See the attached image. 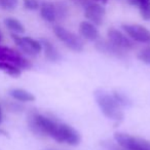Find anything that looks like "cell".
I'll return each instance as SVG.
<instances>
[{
  "label": "cell",
  "instance_id": "obj_21",
  "mask_svg": "<svg viewBox=\"0 0 150 150\" xmlns=\"http://www.w3.org/2000/svg\"><path fill=\"white\" fill-rule=\"evenodd\" d=\"M139 11L142 19L145 21H150V2L143 5V6H140Z\"/></svg>",
  "mask_w": 150,
  "mask_h": 150
},
{
  "label": "cell",
  "instance_id": "obj_11",
  "mask_svg": "<svg viewBox=\"0 0 150 150\" xmlns=\"http://www.w3.org/2000/svg\"><path fill=\"white\" fill-rule=\"evenodd\" d=\"M79 33L82 37L90 41H97L100 37V33L96 25L88 21H83L79 24Z\"/></svg>",
  "mask_w": 150,
  "mask_h": 150
},
{
  "label": "cell",
  "instance_id": "obj_13",
  "mask_svg": "<svg viewBox=\"0 0 150 150\" xmlns=\"http://www.w3.org/2000/svg\"><path fill=\"white\" fill-rule=\"evenodd\" d=\"M40 16L44 21L48 23H54L57 20V13H56V6L54 3L52 2H43L40 4Z\"/></svg>",
  "mask_w": 150,
  "mask_h": 150
},
{
  "label": "cell",
  "instance_id": "obj_25",
  "mask_svg": "<svg viewBox=\"0 0 150 150\" xmlns=\"http://www.w3.org/2000/svg\"><path fill=\"white\" fill-rule=\"evenodd\" d=\"M7 132L6 131H4V129H2L1 127H0V136H4V137H7Z\"/></svg>",
  "mask_w": 150,
  "mask_h": 150
},
{
  "label": "cell",
  "instance_id": "obj_8",
  "mask_svg": "<svg viewBox=\"0 0 150 150\" xmlns=\"http://www.w3.org/2000/svg\"><path fill=\"white\" fill-rule=\"evenodd\" d=\"M123 31L132 40L141 43H150V31L141 25H127L121 26Z\"/></svg>",
  "mask_w": 150,
  "mask_h": 150
},
{
  "label": "cell",
  "instance_id": "obj_18",
  "mask_svg": "<svg viewBox=\"0 0 150 150\" xmlns=\"http://www.w3.org/2000/svg\"><path fill=\"white\" fill-rule=\"evenodd\" d=\"M19 0H0V6L5 11H13L17 7Z\"/></svg>",
  "mask_w": 150,
  "mask_h": 150
},
{
  "label": "cell",
  "instance_id": "obj_12",
  "mask_svg": "<svg viewBox=\"0 0 150 150\" xmlns=\"http://www.w3.org/2000/svg\"><path fill=\"white\" fill-rule=\"evenodd\" d=\"M40 43L42 46V50L44 52V56L50 62H57L61 59V54H59L56 46L47 39H40Z\"/></svg>",
  "mask_w": 150,
  "mask_h": 150
},
{
  "label": "cell",
  "instance_id": "obj_14",
  "mask_svg": "<svg viewBox=\"0 0 150 150\" xmlns=\"http://www.w3.org/2000/svg\"><path fill=\"white\" fill-rule=\"evenodd\" d=\"M9 96L16 101H19L22 103H27V102H34L35 101V96L31 94L28 91L24 90V88H13L9 91Z\"/></svg>",
  "mask_w": 150,
  "mask_h": 150
},
{
  "label": "cell",
  "instance_id": "obj_28",
  "mask_svg": "<svg viewBox=\"0 0 150 150\" xmlns=\"http://www.w3.org/2000/svg\"><path fill=\"white\" fill-rule=\"evenodd\" d=\"M3 39V36H2V33H1V30H0V42L2 41Z\"/></svg>",
  "mask_w": 150,
  "mask_h": 150
},
{
  "label": "cell",
  "instance_id": "obj_20",
  "mask_svg": "<svg viewBox=\"0 0 150 150\" xmlns=\"http://www.w3.org/2000/svg\"><path fill=\"white\" fill-rule=\"evenodd\" d=\"M112 96L114 97V99L116 100V102L118 103V104L120 105V106H127V105L129 104V99H127V97H125L123 94H121V93L114 92V93H113Z\"/></svg>",
  "mask_w": 150,
  "mask_h": 150
},
{
  "label": "cell",
  "instance_id": "obj_10",
  "mask_svg": "<svg viewBox=\"0 0 150 150\" xmlns=\"http://www.w3.org/2000/svg\"><path fill=\"white\" fill-rule=\"evenodd\" d=\"M96 48L99 52H103V54H106L108 56H112L115 58H125V50L118 47L115 44H113L109 40H100L96 43Z\"/></svg>",
  "mask_w": 150,
  "mask_h": 150
},
{
  "label": "cell",
  "instance_id": "obj_4",
  "mask_svg": "<svg viewBox=\"0 0 150 150\" xmlns=\"http://www.w3.org/2000/svg\"><path fill=\"white\" fill-rule=\"evenodd\" d=\"M0 61L11 63L19 67L21 70H27L32 67L31 62L28 61L21 52L4 45H0Z\"/></svg>",
  "mask_w": 150,
  "mask_h": 150
},
{
  "label": "cell",
  "instance_id": "obj_27",
  "mask_svg": "<svg viewBox=\"0 0 150 150\" xmlns=\"http://www.w3.org/2000/svg\"><path fill=\"white\" fill-rule=\"evenodd\" d=\"M2 120H3V113H2V108L0 106V125H1Z\"/></svg>",
  "mask_w": 150,
  "mask_h": 150
},
{
  "label": "cell",
  "instance_id": "obj_16",
  "mask_svg": "<svg viewBox=\"0 0 150 150\" xmlns=\"http://www.w3.org/2000/svg\"><path fill=\"white\" fill-rule=\"evenodd\" d=\"M0 70L8 74L9 76H13V77H19L22 74V70L19 67L15 66L11 63L2 62V61H0Z\"/></svg>",
  "mask_w": 150,
  "mask_h": 150
},
{
  "label": "cell",
  "instance_id": "obj_17",
  "mask_svg": "<svg viewBox=\"0 0 150 150\" xmlns=\"http://www.w3.org/2000/svg\"><path fill=\"white\" fill-rule=\"evenodd\" d=\"M56 6V13H57V20H65L68 16V6L65 2H57L54 4Z\"/></svg>",
  "mask_w": 150,
  "mask_h": 150
},
{
  "label": "cell",
  "instance_id": "obj_6",
  "mask_svg": "<svg viewBox=\"0 0 150 150\" xmlns=\"http://www.w3.org/2000/svg\"><path fill=\"white\" fill-rule=\"evenodd\" d=\"M80 135L75 129L66 123H59L58 136L56 141L58 143H66L70 146H76L80 143Z\"/></svg>",
  "mask_w": 150,
  "mask_h": 150
},
{
  "label": "cell",
  "instance_id": "obj_9",
  "mask_svg": "<svg viewBox=\"0 0 150 150\" xmlns=\"http://www.w3.org/2000/svg\"><path fill=\"white\" fill-rule=\"evenodd\" d=\"M107 36H108V40L111 41L113 44H115L118 47L122 48L125 50H133L135 48V42L134 40H132L129 37H127V35L120 32L119 30L111 28L107 32Z\"/></svg>",
  "mask_w": 150,
  "mask_h": 150
},
{
  "label": "cell",
  "instance_id": "obj_19",
  "mask_svg": "<svg viewBox=\"0 0 150 150\" xmlns=\"http://www.w3.org/2000/svg\"><path fill=\"white\" fill-rule=\"evenodd\" d=\"M138 59L141 62L150 65V47H145L138 54Z\"/></svg>",
  "mask_w": 150,
  "mask_h": 150
},
{
  "label": "cell",
  "instance_id": "obj_5",
  "mask_svg": "<svg viewBox=\"0 0 150 150\" xmlns=\"http://www.w3.org/2000/svg\"><path fill=\"white\" fill-rule=\"evenodd\" d=\"M11 37L16 43V45L20 48V50L23 54H27V56L35 57L42 50V46L40 41L33 39V38L29 37V36L23 37V36H20L19 34L11 33Z\"/></svg>",
  "mask_w": 150,
  "mask_h": 150
},
{
  "label": "cell",
  "instance_id": "obj_23",
  "mask_svg": "<svg viewBox=\"0 0 150 150\" xmlns=\"http://www.w3.org/2000/svg\"><path fill=\"white\" fill-rule=\"evenodd\" d=\"M101 145H102V147L104 148L105 150H123L122 148H118L115 144L111 143V142H108V141L101 142Z\"/></svg>",
  "mask_w": 150,
  "mask_h": 150
},
{
  "label": "cell",
  "instance_id": "obj_2",
  "mask_svg": "<svg viewBox=\"0 0 150 150\" xmlns=\"http://www.w3.org/2000/svg\"><path fill=\"white\" fill-rule=\"evenodd\" d=\"M114 139L123 150H150V141L142 138H136L129 134L115 133Z\"/></svg>",
  "mask_w": 150,
  "mask_h": 150
},
{
  "label": "cell",
  "instance_id": "obj_22",
  "mask_svg": "<svg viewBox=\"0 0 150 150\" xmlns=\"http://www.w3.org/2000/svg\"><path fill=\"white\" fill-rule=\"evenodd\" d=\"M24 7L28 11H36L39 8L40 4L37 0H24Z\"/></svg>",
  "mask_w": 150,
  "mask_h": 150
},
{
  "label": "cell",
  "instance_id": "obj_24",
  "mask_svg": "<svg viewBox=\"0 0 150 150\" xmlns=\"http://www.w3.org/2000/svg\"><path fill=\"white\" fill-rule=\"evenodd\" d=\"M127 1L131 5L138 6V8H139L140 6H143V5H145V4H147V3L150 2V0H127Z\"/></svg>",
  "mask_w": 150,
  "mask_h": 150
},
{
  "label": "cell",
  "instance_id": "obj_1",
  "mask_svg": "<svg viewBox=\"0 0 150 150\" xmlns=\"http://www.w3.org/2000/svg\"><path fill=\"white\" fill-rule=\"evenodd\" d=\"M95 99L102 113L107 118L115 121L122 120L123 112L121 110V106L116 102L112 95L103 90H97L95 92Z\"/></svg>",
  "mask_w": 150,
  "mask_h": 150
},
{
  "label": "cell",
  "instance_id": "obj_7",
  "mask_svg": "<svg viewBox=\"0 0 150 150\" xmlns=\"http://www.w3.org/2000/svg\"><path fill=\"white\" fill-rule=\"evenodd\" d=\"M105 13H106V11L100 3L91 0L84 4V17L88 20V22L93 23L94 25H102Z\"/></svg>",
  "mask_w": 150,
  "mask_h": 150
},
{
  "label": "cell",
  "instance_id": "obj_3",
  "mask_svg": "<svg viewBox=\"0 0 150 150\" xmlns=\"http://www.w3.org/2000/svg\"><path fill=\"white\" fill-rule=\"evenodd\" d=\"M54 33L57 36V38L61 40L68 48L77 52L83 50V40L75 33L67 30L66 28L62 27V26H54Z\"/></svg>",
  "mask_w": 150,
  "mask_h": 150
},
{
  "label": "cell",
  "instance_id": "obj_26",
  "mask_svg": "<svg viewBox=\"0 0 150 150\" xmlns=\"http://www.w3.org/2000/svg\"><path fill=\"white\" fill-rule=\"evenodd\" d=\"M95 2H98V3H102V4H105V3L108 2V0H93Z\"/></svg>",
  "mask_w": 150,
  "mask_h": 150
},
{
  "label": "cell",
  "instance_id": "obj_15",
  "mask_svg": "<svg viewBox=\"0 0 150 150\" xmlns=\"http://www.w3.org/2000/svg\"><path fill=\"white\" fill-rule=\"evenodd\" d=\"M4 25L8 30L15 34H23L25 32L24 25L15 18H6L4 19Z\"/></svg>",
  "mask_w": 150,
  "mask_h": 150
}]
</instances>
